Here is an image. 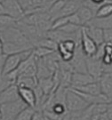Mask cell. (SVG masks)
<instances>
[{"instance_id": "1", "label": "cell", "mask_w": 112, "mask_h": 120, "mask_svg": "<svg viewBox=\"0 0 112 120\" xmlns=\"http://www.w3.org/2000/svg\"><path fill=\"white\" fill-rule=\"evenodd\" d=\"M0 36L3 42H10V43L16 44L18 45L34 49L33 45L17 26L8 28L7 30L0 32Z\"/></svg>"}, {"instance_id": "2", "label": "cell", "mask_w": 112, "mask_h": 120, "mask_svg": "<svg viewBox=\"0 0 112 120\" xmlns=\"http://www.w3.org/2000/svg\"><path fill=\"white\" fill-rule=\"evenodd\" d=\"M27 107L28 106L21 99L13 102L0 105L1 110H2L1 120H15L18 115Z\"/></svg>"}, {"instance_id": "3", "label": "cell", "mask_w": 112, "mask_h": 120, "mask_svg": "<svg viewBox=\"0 0 112 120\" xmlns=\"http://www.w3.org/2000/svg\"><path fill=\"white\" fill-rule=\"evenodd\" d=\"M90 106L72 89L69 88L66 94V107L69 112H78Z\"/></svg>"}, {"instance_id": "4", "label": "cell", "mask_w": 112, "mask_h": 120, "mask_svg": "<svg viewBox=\"0 0 112 120\" xmlns=\"http://www.w3.org/2000/svg\"><path fill=\"white\" fill-rule=\"evenodd\" d=\"M32 52L33 50H30V51L21 52V53L7 56L5 59V61H4L2 75H5V74H8V73L15 70L23 60H26L27 58H29L32 54Z\"/></svg>"}, {"instance_id": "5", "label": "cell", "mask_w": 112, "mask_h": 120, "mask_svg": "<svg viewBox=\"0 0 112 120\" xmlns=\"http://www.w3.org/2000/svg\"><path fill=\"white\" fill-rule=\"evenodd\" d=\"M4 13L16 21H21L24 17V11L18 0H4L3 2Z\"/></svg>"}, {"instance_id": "6", "label": "cell", "mask_w": 112, "mask_h": 120, "mask_svg": "<svg viewBox=\"0 0 112 120\" xmlns=\"http://www.w3.org/2000/svg\"><path fill=\"white\" fill-rule=\"evenodd\" d=\"M72 66L73 72L78 73H87L86 68V56L83 52L82 48L80 45L76 48V51L74 52L73 59L69 61Z\"/></svg>"}, {"instance_id": "7", "label": "cell", "mask_w": 112, "mask_h": 120, "mask_svg": "<svg viewBox=\"0 0 112 120\" xmlns=\"http://www.w3.org/2000/svg\"><path fill=\"white\" fill-rule=\"evenodd\" d=\"M80 46L86 57H92L94 55L98 48V45L94 43V41L88 36L85 27H82V30H81Z\"/></svg>"}, {"instance_id": "8", "label": "cell", "mask_w": 112, "mask_h": 120, "mask_svg": "<svg viewBox=\"0 0 112 120\" xmlns=\"http://www.w3.org/2000/svg\"><path fill=\"white\" fill-rule=\"evenodd\" d=\"M86 68L87 73L96 80H99L104 75L103 64L101 60L94 57H86Z\"/></svg>"}, {"instance_id": "9", "label": "cell", "mask_w": 112, "mask_h": 120, "mask_svg": "<svg viewBox=\"0 0 112 120\" xmlns=\"http://www.w3.org/2000/svg\"><path fill=\"white\" fill-rule=\"evenodd\" d=\"M20 100L19 87L16 84H13L0 94V105L11 103Z\"/></svg>"}, {"instance_id": "10", "label": "cell", "mask_w": 112, "mask_h": 120, "mask_svg": "<svg viewBox=\"0 0 112 120\" xmlns=\"http://www.w3.org/2000/svg\"><path fill=\"white\" fill-rule=\"evenodd\" d=\"M19 95H20V99L28 107L33 108L36 109L37 98H36V94L33 89L27 88V87H19Z\"/></svg>"}, {"instance_id": "11", "label": "cell", "mask_w": 112, "mask_h": 120, "mask_svg": "<svg viewBox=\"0 0 112 120\" xmlns=\"http://www.w3.org/2000/svg\"><path fill=\"white\" fill-rule=\"evenodd\" d=\"M98 81L95 78L89 75L88 73H78L73 72L72 75V82H71V87L72 88H78L86 85H88L93 82Z\"/></svg>"}, {"instance_id": "12", "label": "cell", "mask_w": 112, "mask_h": 120, "mask_svg": "<svg viewBox=\"0 0 112 120\" xmlns=\"http://www.w3.org/2000/svg\"><path fill=\"white\" fill-rule=\"evenodd\" d=\"M84 27H85L88 36L94 41V43L98 46L105 44L104 43V32L102 29H100V28H97L93 25H86Z\"/></svg>"}, {"instance_id": "13", "label": "cell", "mask_w": 112, "mask_h": 120, "mask_svg": "<svg viewBox=\"0 0 112 120\" xmlns=\"http://www.w3.org/2000/svg\"><path fill=\"white\" fill-rule=\"evenodd\" d=\"M81 5L82 4L77 2L76 0H67V2H66L65 5L63 6V8L61 9V11L58 13V15L56 16L55 19L60 17H68V16L73 14V13H77V11L81 7Z\"/></svg>"}, {"instance_id": "14", "label": "cell", "mask_w": 112, "mask_h": 120, "mask_svg": "<svg viewBox=\"0 0 112 120\" xmlns=\"http://www.w3.org/2000/svg\"><path fill=\"white\" fill-rule=\"evenodd\" d=\"M30 50H33V49L18 45L16 44L10 43V42H3V53L6 56L17 54V53H21L23 52L30 51Z\"/></svg>"}, {"instance_id": "15", "label": "cell", "mask_w": 112, "mask_h": 120, "mask_svg": "<svg viewBox=\"0 0 112 120\" xmlns=\"http://www.w3.org/2000/svg\"><path fill=\"white\" fill-rule=\"evenodd\" d=\"M37 86L41 88V90L43 91L45 95L51 94L57 90L54 81H53V78H52V76L50 77H47V78L38 79L37 80Z\"/></svg>"}, {"instance_id": "16", "label": "cell", "mask_w": 112, "mask_h": 120, "mask_svg": "<svg viewBox=\"0 0 112 120\" xmlns=\"http://www.w3.org/2000/svg\"><path fill=\"white\" fill-rule=\"evenodd\" d=\"M77 14H78V18L80 20V22H81V25L83 27L86 26V24H88L95 17V13L90 8L86 7L83 4L77 11Z\"/></svg>"}, {"instance_id": "17", "label": "cell", "mask_w": 112, "mask_h": 120, "mask_svg": "<svg viewBox=\"0 0 112 120\" xmlns=\"http://www.w3.org/2000/svg\"><path fill=\"white\" fill-rule=\"evenodd\" d=\"M101 94L105 95L109 102H112V81L105 76H102L99 79Z\"/></svg>"}, {"instance_id": "18", "label": "cell", "mask_w": 112, "mask_h": 120, "mask_svg": "<svg viewBox=\"0 0 112 120\" xmlns=\"http://www.w3.org/2000/svg\"><path fill=\"white\" fill-rule=\"evenodd\" d=\"M72 88V87H71ZM76 90L80 91L82 93H85V94H92V95H99L101 94V86H100V82L98 81L93 82V83H90L88 85H86L84 86H81V87H78V88H74Z\"/></svg>"}, {"instance_id": "19", "label": "cell", "mask_w": 112, "mask_h": 120, "mask_svg": "<svg viewBox=\"0 0 112 120\" xmlns=\"http://www.w3.org/2000/svg\"><path fill=\"white\" fill-rule=\"evenodd\" d=\"M52 75L53 74L46 67L43 59L37 58V80L42 79V78H47V77H52Z\"/></svg>"}, {"instance_id": "20", "label": "cell", "mask_w": 112, "mask_h": 120, "mask_svg": "<svg viewBox=\"0 0 112 120\" xmlns=\"http://www.w3.org/2000/svg\"><path fill=\"white\" fill-rule=\"evenodd\" d=\"M73 72L68 70H60L59 69V77H60V87L69 89L71 87Z\"/></svg>"}, {"instance_id": "21", "label": "cell", "mask_w": 112, "mask_h": 120, "mask_svg": "<svg viewBox=\"0 0 112 120\" xmlns=\"http://www.w3.org/2000/svg\"><path fill=\"white\" fill-rule=\"evenodd\" d=\"M16 85L19 87H27L30 89H34L37 86V78L30 77H18Z\"/></svg>"}, {"instance_id": "22", "label": "cell", "mask_w": 112, "mask_h": 120, "mask_svg": "<svg viewBox=\"0 0 112 120\" xmlns=\"http://www.w3.org/2000/svg\"><path fill=\"white\" fill-rule=\"evenodd\" d=\"M67 2V0H55L50 6V8L48 10V13L50 14V16L52 18V22H53V20L56 18V16L58 15V13L61 11V9L63 8V6L65 5Z\"/></svg>"}, {"instance_id": "23", "label": "cell", "mask_w": 112, "mask_h": 120, "mask_svg": "<svg viewBox=\"0 0 112 120\" xmlns=\"http://www.w3.org/2000/svg\"><path fill=\"white\" fill-rule=\"evenodd\" d=\"M17 22L18 21L7 14H1L0 15V32L7 30L8 28L16 26Z\"/></svg>"}, {"instance_id": "24", "label": "cell", "mask_w": 112, "mask_h": 120, "mask_svg": "<svg viewBox=\"0 0 112 120\" xmlns=\"http://www.w3.org/2000/svg\"><path fill=\"white\" fill-rule=\"evenodd\" d=\"M37 46H41V47L47 48V49H50V50H52V51H57V49H58V43L51 38H43L40 40H38L37 43L36 44L35 47H37Z\"/></svg>"}, {"instance_id": "25", "label": "cell", "mask_w": 112, "mask_h": 120, "mask_svg": "<svg viewBox=\"0 0 112 120\" xmlns=\"http://www.w3.org/2000/svg\"><path fill=\"white\" fill-rule=\"evenodd\" d=\"M112 15V3H106L102 4L96 12V18H106Z\"/></svg>"}, {"instance_id": "26", "label": "cell", "mask_w": 112, "mask_h": 120, "mask_svg": "<svg viewBox=\"0 0 112 120\" xmlns=\"http://www.w3.org/2000/svg\"><path fill=\"white\" fill-rule=\"evenodd\" d=\"M53 52L55 51H52V50H50V49L45 47H41V46H37V47H34V49H33V54L37 59H43L45 57L50 55Z\"/></svg>"}, {"instance_id": "27", "label": "cell", "mask_w": 112, "mask_h": 120, "mask_svg": "<svg viewBox=\"0 0 112 120\" xmlns=\"http://www.w3.org/2000/svg\"><path fill=\"white\" fill-rule=\"evenodd\" d=\"M35 112H36L35 109L27 107L18 115V116L16 117L15 120H31L33 115L35 114Z\"/></svg>"}, {"instance_id": "28", "label": "cell", "mask_w": 112, "mask_h": 120, "mask_svg": "<svg viewBox=\"0 0 112 120\" xmlns=\"http://www.w3.org/2000/svg\"><path fill=\"white\" fill-rule=\"evenodd\" d=\"M69 16L68 17H60L55 19L52 24V28L51 30H59L60 28L63 27L64 25H66L67 23H69Z\"/></svg>"}, {"instance_id": "29", "label": "cell", "mask_w": 112, "mask_h": 120, "mask_svg": "<svg viewBox=\"0 0 112 120\" xmlns=\"http://www.w3.org/2000/svg\"><path fill=\"white\" fill-rule=\"evenodd\" d=\"M108 103H101L93 105V115H103L107 112Z\"/></svg>"}, {"instance_id": "30", "label": "cell", "mask_w": 112, "mask_h": 120, "mask_svg": "<svg viewBox=\"0 0 112 120\" xmlns=\"http://www.w3.org/2000/svg\"><path fill=\"white\" fill-rule=\"evenodd\" d=\"M13 85V82H11L8 78L6 77V76L4 75H1L0 76V94L4 91L6 88H8L10 86Z\"/></svg>"}, {"instance_id": "31", "label": "cell", "mask_w": 112, "mask_h": 120, "mask_svg": "<svg viewBox=\"0 0 112 120\" xmlns=\"http://www.w3.org/2000/svg\"><path fill=\"white\" fill-rule=\"evenodd\" d=\"M104 32V43L106 45H112V29L103 30Z\"/></svg>"}, {"instance_id": "32", "label": "cell", "mask_w": 112, "mask_h": 120, "mask_svg": "<svg viewBox=\"0 0 112 120\" xmlns=\"http://www.w3.org/2000/svg\"><path fill=\"white\" fill-rule=\"evenodd\" d=\"M31 120H44L43 112L39 111V110H36V112H35V114L32 116Z\"/></svg>"}, {"instance_id": "33", "label": "cell", "mask_w": 112, "mask_h": 120, "mask_svg": "<svg viewBox=\"0 0 112 120\" xmlns=\"http://www.w3.org/2000/svg\"><path fill=\"white\" fill-rule=\"evenodd\" d=\"M106 116H108L109 120H112V102L108 103V109H107V112H106Z\"/></svg>"}, {"instance_id": "34", "label": "cell", "mask_w": 112, "mask_h": 120, "mask_svg": "<svg viewBox=\"0 0 112 120\" xmlns=\"http://www.w3.org/2000/svg\"><path fill=\"white\" fill-rule=\"evenodd\" d=\"M0 54H3V40L0 36Z\"/></svg>"}, {"instance_id": "35", "label": "cell", "mask_w": 112, "mask_h": 120, "mask_svg": "<svg viewBox=\"0 0 112 120\" xmlns=\"http://www.w3.org/2000/svg\"><path fill=\"white\" fill-rule=\"evenodd\" d=\"M1 14H5V13H4V6H3V4H0V15H1Z\"/></svg>"}, {"instance_id": "36", "label": "cell", "mask_w": 112, "mask_h": 120, "mask_svg": "<svg viewBox=\"0 0 112 120\" xmlns=\"http://www.w3.org/2000/svg\"><path fill=\"white\" fill-rule=\"evenodd\" d=\"M76 1H77V2H78V3H80L81 4H83L85 2H86V1H87V0H76Z\"/></svg>"}, {"instance_id": "37", "label": "cell", "mask_w": 112, "mask_h": 120, "mask_svg": "<svg viewBox=\"0 0 112 120\" xmlns=\"http://www.w3.org/2000/svg\"><path fill=\"white\" fill-rule=\"evenodd\" d=\"M2 118V110H1V108H0V120Z\"/></svg>"}, {"instance_id": "38", "label": "cell", "mask_w": 112, "mask_h": 120, "mask_svg": "<svg viewBox=\"0 0 112 120\" xmlns=\"http://www.w3.org/2000/svg\"><path fill=\"white\" fill-rule=\"evenodd\" d=\"M4 0H0V4H3V2H4Z\"/></svg>"}, {"instance_id": "39", "label": "cell", "mask_w": 112, "mask_h": 120, "mask_svg": "<svg viewBox=\"0 0 112 120\" xmlns=\"http://www.w3.org/2000/svg\"><path fill=\"white\" fill-rule=\"evenodd\" d=\"M0 76H1V75H0Z\"/></svg>"}]
</instances>
